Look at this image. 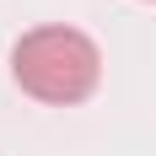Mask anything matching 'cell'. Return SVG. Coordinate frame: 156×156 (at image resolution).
<instances>
[{
	"mask_svg": "<svg viewBox=\"0 0 156 156\" xmlns=\"http://www.w3.org/2000/svg\"><path fill=\"white\" fill-rule=\"evenodd\" d=\"M11 76L16 86L48 108H70V102H86L102 81V54L81 27H32L16 38L11 48Z\"/></svg>",
	"mask_w": 156,
	"mask_h": 156,
	"instance_id": "obj_1",
	"label": "cell"
}]
</instances>
